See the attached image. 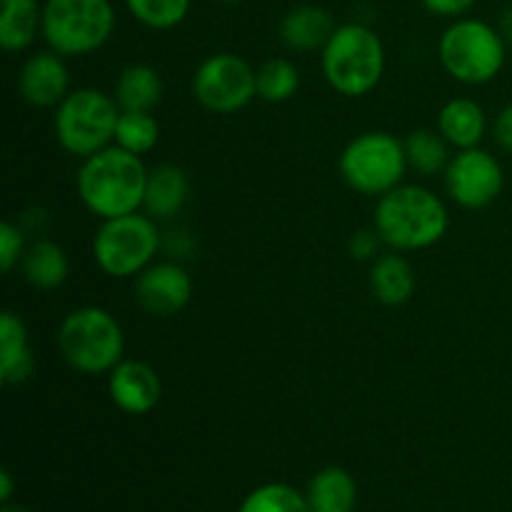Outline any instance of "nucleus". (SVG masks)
Masks as SVG:
<instances>
[{"mask_svg": "<svg viewBox=\"0 0 512 512\" xmlns=\"http://www.w3.org/2000/svg\"><path fill=\"white\" fill-rule=\"evenodd\" d=\"M145 185L148 168L143 158L115 143L85 158L75 178L80 203L98 220L140 213L145 203Z\"/></svg>", "mask_w": 512, "mask_h": 512, "instance_id": "obj_1", "label": "nucleus"}, {"mask_svg": "<svg viewBox=\"0 0 512 512\" xmlns=\"http://www.w3.org/2000/svg\"><path fill=\"white\" fill-rule=\"evenodd\" d=\"M373 228L383 245L398 253L428 250L445 238L450 228L448 205L425 185L400 183L380 195Z\"/></svg>", "mask_w": 512, "mask_h": 512, "instance_id": "obj_2", "label": "nucleus"}, {"mask_svg": "<svg viewBox=\"0 0 512 512\" xmlns=\"http://www.w3.org/2000/svg\"><path fill=\"white\" fill-rule=\"evenodd\" d=\"M320 65L335 93L363 98L383 80L385 45L370 25L343 23L320 50Z\"/></svg>", "mask_w": 512, "mask_h": 512, "instance_id": "obj_3", "label": "nucleus"}, {"mask_svg": "<svg viewBox=\"0 0 512 512\" xmlns=\"http://www.w3.org/2000/svg\"><path fill=\"white\" fill-rule=\"evenodd\" d=\"M58 350L80 375H108L125 358V333L110 310L100 305L73 308L58 325Z\"/></svg>", "mask_w": 512, "mask_h": 512, "instance_id": "obj_4", "label": "nucleus"}, {"mask_svg": "<svg viewBox=\"0 0 512 512\" xmlns=\"http://www.w3.org/2000/svg\"><path fill=\"white\" fill-rule=\"evenodd\" d=\"M438 58L445 73L463 85L495 80L508 58V43L495 25L480 18H455L443 30Z\"/></svg>", "mask_w": 512, "mask_h": 512, "instance_id": "obj_5", "label": "nucleus"}, {"mask_svg": "<svg viewBox=\"0 0 512 512\" xmlns=\"http://www.w3.org/2000/svg\"><path fill=\"white\" fill-rule=\"evenodd\" d=\"M163 235L158 220L148 213H130L120 218L100 220L93 235V260L108 278H138L150 263H155Z\"/></svg>", "mask_w": 512, "mask_h": 512, "instance_id": "obj_6", "label": "nucleus"}, {"mask_svg": "<svg viewBox=\"0 0 512 512\" xmlns=\"http://www.w3.org/2000/svg\"><path fill=\"white\" fill-rule=\"evenodd\" d=\"M120 108L113 93L100 88H75L53 110V133L68 155L85 160L113 145Z\"/></svg>", "mask_w": 512, "mask_h": 512, "instance_id": "obj_7", "label": "nucleus"}, {"mask_svg": "<svg viewBox=\"0 0 512 512\" xmlns=\"http://www.w3.org/2000/svg\"><path fill=\"white\" fill-rule=\"evenodd\" d=\"M115 33V8L110 0H45L43 40L50 50L68 58H85L105 48Z\"/></svg>", "mask_w": 512, "mask_h": 512, "instance_id": "obj_8", "label": "nucleus"}, {"mask_svg": "<svg viewBox=\"0 0 512 512\" xmlns=\"http://www.w3.org/2000/svg\"><path fill=\"white\" fill-rule=\"evenodd\" d=\"M340 175L360 195L380 198L405 183L408 155L405 143L388 130H368L350 140L340 153Z\"/></svg>", "mask_w": 512, "mask_h": 512, "instance_id": "obj_9", "label": "nucleus"}, {"mask_svg": "<svg viewBox=\"0 0 512 512\" xmlns=\"http://www.w3.org/2000/svg\"><path fill=\"white\" fill-rule=\"evenodd\" d=\"M193 98L215 115H235L258 98L255 68L235 53H213L195 68Z\"/></svg>", "mask_w": 512, "mask_h": 512, "instance_id": "obj_10", "label": "nucleus"}, {"mask_svg": "<svg viewBox=\"0 0 512 512\" xmlns=\"http://www.w3.org/2000/svg\"><path fill=\"white\" fill-rule=\"evenodd\" d=\"M445 193L458 208L483 210L500 198L505 188V173L493 153L478 148L455 150L443 173Z\"/></svg>", "mask_w": 512, "mask_h": 512, "instance_id": "obj_11", "label": "nucleus"}, {"mask_svg": "<svg viewBox=\"0 0 512 512\" xmlns=\"http://www.w3.org/2000/svg\"><path fill=\"white\" fill-rule=\"evenodd\" d=\"M133 280L135 303L150 318H173L193 298V280L178 260H155Z\"/></svg>", "mask_w": 512, "mask_h": 512, "instance_id": "obj_12", "label": "nucleus"}, {"mask_svg": "<svg viewBox=\"0 0 512 512\" xmlns=\"http://www.w3.org/2000/svg\"><path fill=\"white\" fill-rule=\"evenodd\" d=\"M70 93V70L55 50H35L18 70V95L30 108H58Z\"/></svg>", "mask_w": 512, "mask_h": 512, "instance_id": "obj_13", "label": "nucleus"}, {"mask_svg": "<svg viewBox=\"0 0 512 512\" xmlns=\"http://www.w3.org/2000/svg\"><path fill=\"white\" fill-rule=\"evenodd\" d=\"M108 395L125 415H148L163 400V380L145 360L123 358L108 373Z\"/></svg>", "mask_w": 512, "mask_h": 512, "instance_id": "obj_14", "label": "nucleus"}, {"mask_svg": "<svg viewBox=\"0 0 512 512\" xmlns=\"http://www.w3.org/2000/svg\"><path fill=\"white\" fill-rule=\"evenodd\" d=\"M335 20L320 5H295L283 15L278 25L280 43L293 53H318L335 33Z\"/></svg>", "mask_w": 512, "mask_h": 512, "instance_id": "obj_15", "label": "nucleus"}, {"mask_svg": "<svg viewBox=\"0 0 512 512\" xmlns=\"http://www.w3.org/2000/svg\"><path fill=\"white\" fill-rule=\"evenodd\" d=\"M190 198V180L180 165L160 163L148 170L143 213L155 220H173L183 213Z\"/></svg>", "mask_w": 512, "mask_h": 512, "instance_id": "obj_16", "label": "nucleus"}, {"mask_svg": "<svg viewBox=\"0 0 512 512\" xmlns=\"http://www.w3.org/2000/svg\"><path fill=\"white\" fill-rule=\"evenodd\" d=\"M35 355L30 348L28 328L13 310L0 315V380L8 388L23 385L33 378Z\"/></svg>", "mask_w": 512, "mask_h": 512, "instance_id": "obj_17", "label": "nucleus"}, {"mask_svg": "<svg viewBox=\"0 0 512 512\" xmlns=\"http://www.w3.org/2000/svg\"><path fill=\"white\" fill-rule=\"evenodd\" d=\"M438 133L455 150L478 148L488 133V115L485 108L473 98H453L440 108Z\"/></svg>", "mask_w": 512, "mask_h": 512, "instance_id": "obj_18", "label": "nucleus"}, {"mask_svg": "<svg viewBox=\"0 0 512 512\" xmlns=\"http://www.w3.org/2000/svg\"><path fill=\"white\" fill-rule=\"evenodd\" d=\"M370 293L388 308L408 303L415 293V270L408 258H403L398 250L378 255L370 268Z\"/></svg>", "mask_w": 512, "mask_h": 512, "instance_id": "obj_19", "label": "nucleus"}, {"mask_svg": "<svg viewBox=\"0 0 512 512\" xmlns=\"http://www.w3.org/2000/svg\"><path fill=\"white\" fill-rule=\"evenodd\" d=\"M43 35V5L38 0H0V48L23 53Z\"/></svg>", "mask_w": 512, "mask_h": 512, "instance_id": "obj_20", "label": "nucleus"}, {"mask_svg": "<svg viewBox=\"0 0 512 512\" xmlns=\"http://www.w3.org/2000/svg\"><path fill=\"white\" fill-rule=\"evenodd\" d=\"M20 270H23V278L30 288L48 293V290H58L68 280L70 260L68 253L55 240L40 238L28 245Z\"/></svg>", "mask_w": 512, "mask_h": 512, "instance_id": "obj_21", "label": "nucleus"}, {"mask_svg": "<svg viewBox=\"0 0 512 512\" xmlns=\"http://www.w3.org/2000/svg\"><path fill=\"white\" fill-rule=\"evenodd\" d=\"M113 98L120 110H143L153 113L163 100V78L148 63H133L123 68L115 80Z\"/></svg>", "mask_w": 512, "mask_h": 512, "instance_id": "obj_22", "label": "nucleus"}, {"mask_svg": "<svg viewBox=\"0 0 512 512\" xmlns=\"http://www.w3.org/2000/svg\"><path fill=\"white\" fill-rule=\"evenodd\" d=\"M308 503L313 512H353L358 503V483L340 465H328L310 478Z\"/></svg>", "mask_w": 512, "mask_h": 512, "instance_id": "obj_23", "label": "nucleus"}, {"mask_svg": "<svg viewBox=\"0 0 512 512\" xmlns=\"http://www.w3.org/2000/svg\"><path fill=\"white\" fill-rule=\"evenodd\" d=\"M405 143V155H408V168L423 178H435L445 173L450 163V143L438 133V130H413Z\"/></svg>", "mask_w": 512, "mask_h": 512, "instance_id": "obj_24", "label": "nucleus"}, {"mask_svg": "<svg viewBox=\"0 0 512 512\" xmlns=\"http://www.w3.org/2000/svg\"><path fill=\"white\" fill-rule=\"evenodd\" d=\"M255 88L265 103H288L300 90V70L288 58H270L255 68Z\"/></svg>", "mask_w": 512, "mask_h": 512, "instance_id": "obj_25", "label": "nucleus"}, {"mask_svg": "<svg viewBox=\"0 0 512 512\" xmlns=\"http://www.w3.org/2000/svg\"><path fill=\"white\" fill-rule=\"evenodd\" d=\"M113 143L143 158L160 143L158 118L153 113H143V110H120Z\"/></svg>", "mask_w": 512, "mask_h": 512, "instance_id": "obj_26", "label": "nucleus"}, {"mask_svg": "<svg viewBox=\"0 0 512 512\" xmlns=\"http://www.w3.org/2000/svg\"><path fill=\"white\" fill-rule=\"evenodd\" d=\"M238 512H313L308 495L288 483H265L245 495Z\"/></svg>", "mask_w": 512, "mask_h": 512, "instance_id": "obj_27", "label": "nucleus"}, {"mask_svg": "<svg viewBox=\"0 0 512 512\" xmlns=\"http://www.w3.org/2000/svg\"><path fill=\"white\" fill-rule=\"evenodd\" d=\"M128 13L150 30H173L188 18L193 0H123Z\"/></svg>", "mask_w": 512, "mask_h": 512, "instance_id": "obj_28", "label": "nucleus"}, {"mask_svg": "<svg viewBox=\"0 0 512 512\" xmlns=\"http://www.w3.org/2000/svg\"><path fill=\"white\" fill-rule=\"evenodd\" d=\"M25 250H28V245H25V230L18 223L5 220L0 225V270L3 273H13L15 265L23 263Z\"/></svg>", "mask_w": 512, "mask_h": 512, "instance_id": "obj_29", "label": "nucleus"}, {"mask_svg": "<svg viewBox=\"0 0 512 512\" xmlns=\"http://www.w3.org/2000/svg\"><path fill=\"white\" fill-rule=\"evenodd\" d=\"M380 245H383V240H380L378 230L365 228V230H358V233H353V238H350L348 243V250L355 260H375L380 253Z\"/></svg>", "mask_w": 512, "mask_h": 512, "instance_id": "obj_30", "label": "nucleus"}, {"mask_svg": "<svg viewBox=\"0 0 512 512\" xmlns=\"http://www.w3.org/2000/svg\"><path fill=\"white\" fill-rule=\"evenodd\" d=\"M425 5V10L440 18H463L465 13L475 8L478 0H420Z\"/></svg>", "mask_w": 512, "mask_h": 512, "instance_id": "obj_31", "label": "nucleus"}, {"mask_svg": "<svg viewBox=\"0 0 512 512\" xmlns=\"http://www.w3.org/2000/svg\"><path fill=\"white\" fill-rule=\"evenodd\" d=\"M490 133H493L495 143L500 145V150L512 155V103L505 105L498 115H495L493 125H490Z\"/></svg>", "mask_w": 512, "mask_h": 512, "instance_id": "obj_32", "label": "nucleus"}, {"mask_svg": "<svg viewBox=\"0 0 512 512\" xmlns=\"http://www.w3.org/2000/svg\"><path fill=\"white\" fill-rule=\"evenodd\" d=\"M13 493H15V483H13V475L8 470L0 473V503L8 505L13 503Z\"/></svg>", "mask_w": 512, "mask_h": 512, "instance_id": "obj_33", "label": "nucleus"}, {"mask_svg": "<svg viewBox=\"0 0 512 512\" xmlns=\"http://www.w3.org/2000/svg\"><path fill=\"white\" fill-rule=\"evenodd\" d=\"M498 30H500V35L505 38V43L512 45V3L503 10V15H500Z\"/></svg>", "mask_w": 512, "mask_h": 512, "instance_id": "obj_34", "label": "nucleus"}, {"mask_svg": "<svg viewBox=\"0 0 512 512\" xmlns=\"http://www.w3.org/2000/svg\"><path fill=\"white\" fill-rule=\"evenodd\" d=\"M0 512H30V510H25L23 505H13V503H8V505H3V508H0Z\"/></svg>", "mask_w": 512, "mask_h": 512, "instance_id": "obj_35", "label": "nucleus"}, {"mask_svg": "<svg viewBox=\"0 0 512 512\" xmlns=\"http://www.w3.org/2000/svg\"><path fill=\"white\" fill-rule=\"evenodd\" d=\"M218 3H225V5H238V3H243V0H218Z\"/></svg>", "mask_w": 512, "mask_h": 512, "instance_id": "obj_36", "label": "nucleus"}]
</instances>
